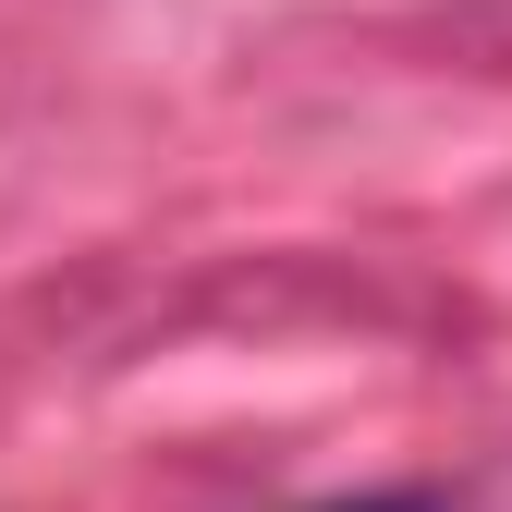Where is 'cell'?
I'll list each match as a JSON object with an SVG mask.
<instances>
[{
  "instance_id": "1",
  "label": "cell",
  "mask_w": 512,
  "mask_h": 512,
  "mask_svg": "<svg viewBox=\"0 0 512 512\" xmlns=\"http://www.w3.org/2000/svg\"><path fill=\"white\" fill-rule=\"evenodd\" d=\"M317 512H452L439 488H366V500H317Z\"/></svg>"
}]
</instances>
